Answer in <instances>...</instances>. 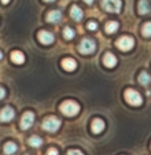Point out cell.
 I'll use <instances>...</instances> for the list:
<instances>
[{
	"label": "cell",
	"instance_id": "obj_1",
	"mask_svg": "<svg viewBox=\"0 0 151 155\" xmlns=\"http://www.w3.org/2000/svg\"><path fill=\"white\" fill-rule=\"evenodd\" d=\"M59 110L62 111V114H65L66 117H74L80 113V106L74 102V100H65L61 106Z\"/></svg>",
	"mask_w": 151,
	"mask_h": 155
},
{
	"label": "cell",
	"instance_id": "obj_2",
	"mask_svg": "<svg viewBox=\"0 0 151 155\" xmlns=\"http://www.w3.org/2000/svg\"><path fill=\"white\" fill-rule=\"evenodd\" d=\"M43 129L47 132H56L61 128V120L58 117H54V115H49V117L44 118L43 121Z\"/></svg>",
	"mask_w": 151,
	"mask_h": 155
},
{
	"label": "cell",
	"instance_id": "obj_3",
	"mask_svg": "<svg viewBox=\"0 0 151 155\" xmlns=\"http://www.w3.org/2000/svg\"><path fill=\"white\" fill-rule=\"evenodd\" d=\"M96 50V43L92 40V38H82L81 43L79 44V51L84 55H89V54H93Z\"/></svg>",
	"mask_w": 151,
	"mask_h": 155
},
{
	"label": "cell",
	"instance_id": "obj_4",
	"mask_svg": "<svg viewBox=\"0 0 151 155\" xmlns=\"http://www.w3.org/2000/svg\"><path fill=\"white\" fill-rule=\"evenodd\" d=\"M125 100L129 103L131 106H142L143 103V97L135 89H126L125 91Z\"/></svg>",
	"mask_w": 151,
	"mask_h": 155
},
{
	"label": "cell",
	"instance_id": "obj_5",
	"mask_svg": "<svg viewBox=\"0 0 151 155\" xmlns=\"http://www.w3.org/2000/svg\"><path fill=\"white\" fill-rule=\"evenodd\" d=\"M116 45L121 51H131L135 45V40L132 37H129V36H122V37H119L117 40Z\"/></svg>",
	"mask_w": 151,
	"mask_h": 155
},
{
	"label": "cell",
	"instance_id": "obj_6",
	"mask_svg": "<svg viewBox=\"0 0 151 155\" xmlns=\"http://www.w3.org/2000/svg\"><path fill=\"white\" fill-rule=\"evenodd\" d=\"M102 7L103 10H106L107 12H119L122 7L121 0H102Z\"/></svg>",
	"mask_w": 151,
	"mask_h": 155
},
{
	"label": "cell",
	"instance_id": "obj_7",
	"mask_svg": "<svg viewBox=\"0 0 151 155\" xmlns=\"http://www.w3.org/2000/svg\"><path fill=\"white\" fill-rule=\"evenodd\" d=\"M33 122H35V114L32 111H26V113H23L22 118H21L19 126H21V129L26 130V129H29L33 125Z\"/></svg>",
	"mask_w": 151,
	"mask_h": 155
},
{
	"label": "cell",
	"instance_id": "obj_8",
	"mask_svg": "<svg viewBox=\"0 0 151 155\" xmlns=\"http://www.w3.org/2000/svg\"><path fill=\"white\" fill-rule=\"evenodd\" d=\"M15 117V110L11 106H6L0 110V121L2 122H8Z\"/></svg>",
	"mask_w": 151,
	"mask_h": 155
},
{
	"label": "cell",
	"instance_id": "obj_9",
	"mask_svg": "<svg viewBox=\"0 0 151 155\" xmlns=\"http://www.w3.org/2000/svg\"><path fill=\"white\" fill-rule=\"evenodd\" d=\"M37 38L40 43L45 44V45H48V44H52L54 43V35L51 32H48V30H40V32L37 33Z\"/></svg>",
	"mask_w": 151,
	"mask_h": 155
},
{
	"label": "cell",
	"instance_id": "obj_10",
	"mask_svg": "<svg viewBox=\"0 0 151 155\" xmlns=\"http://www.w3.org/2000/svg\"><path fill=\"white\" fill-rule=\"evenodd\" d=\"M61 64L66 71H74L76 68H77V62L73 58H65L63 61L61 62Z\"/></svg>",
	"mask_w": 151,
	"mask_h": 155
},
{
	"label": "cell",
	"instance_id": "obj_11",
	"mask_svg": "<svg viewBox=\"0 0 151 155\" xmlns=\"http://www.w3.org/2000/svg\"><path fill=\"white\" fill-rule=\"evenodd\" d=\"M106 128L105 125V121L100 120V118H95V120L92 121V125H91V129H92L93 133H100V132H103Z\"/></svg>",
	"mask_w": 151,
	"mask_h": 155
},
{
	"label": "cell",
	"instance_id": "obj_12",
	"mask_svg": "<svg viewBox=\"0 0 151 155\" xmlns=\"http://www.w3.org/2000/svg\"><path fill=\"white\" fill-rule=\"evenodd\" d=\"M103 63H105V66H107V68H114L117 64L116 55L111 52H106L105 56H103Z\"/></svg>",
	"mask_w": 151,
	"mask_h": 155
},
{
	"label": "cell",
	"instance_id": "obj_13",
	"mask_svg": "<svg viewBox=\"0 0 151 155\" xmlns=\"http://www.w3.org/2000/svg\"><path fill=\"white\" fill-rule=\"evenodd\" d=\"M70 17L73 18L74 21H81L82 19V17H84V12H82V10L80 8L79 6H72V8H70Z\"/></svg>",
	"mask_w": 151,
	"mask_h": 155
},
{
	"label": "cell",
	"instance_id": "obj_14",
	"mask_svg": "<svg viewBox=\"0 0 151 155\" xmlns=\"http://www.w3.org/2000/svg\"><path fill=\"white\" fill-rule=\"evenodd\" d=\"M62 19V12L58 11V10H51V11L47 14V21L48 22H52V24H56Z\"/></svg>",
	"mask_w": 151,
	"mask_h": 155
},
{
	"label": "cell",
	"instance_id": "obj_15",
	"mask_svg": "<svg viewBox=\"0 0 151 155\" xmlns=\"http://www.w3.org/2000/svg\"><path fill=\"white\" fill-rule=\"evenodd\" d=\"M150 10H151V7H150V2H148V0H139V4H137V11H139V14L146 15L150 12Z\"/></svg>",
	"mask_w": 151,
	"mask_h": 155
},
{
	"label": "cell",
	"instance_id": "obj_16",
	"mask_svg": "<svg viewBox=\"0 0 151 155\" xmlns=\"http://www.w3.org/2000/svg\"><path fill=\"white\" fill-rule=\"evenodd\" d=\"M11 61L17 64H21L25 62V55L21 51H12L11 52Z\"/></svg>",
	"mask_w": 151,
	"mask_h": 155
},
{
	"label": "cell",
	"instance_id": "obj_17",
	"mask_svg": "<svg viewBox=\"0 0 151 155\" xmlns=\"http://www.w3.org/2000/svg\"><path fill=\"white\" fill-rule=\"evenodd\" d=\"M17 150H18V147H17V144H15L14 141H7V143L4 144V152H6L7 155L15 154Z\"/></svg>",
	"mask_w": 151,
	"mask_h": 155
},
{
	"label": "cell",
	"instance_id": "obj_18",
	"mask_svg": "<svg viewBox=\"0 0 151 155\" xmlns=\"http://www.w3.org/2000/svg\"><path fill=\"white\" fill-rule=\"evenodd\" d=\"M118 22L117 21H109L107 24H106V32L109 33V35H111V33H114V32H117L118 30Z\"/></svg>",
	"mask_w": 151,
	"mask_h": 155
},
{
	"label": "cell",
	"instance_id": "obj_19",
	"mask_svg": "<svg viewBox=\"0 0 151 155\" xmlns=\"http://www.w3.org/2000/svg\"><path fill=\"white\" fill-rule=\"evenodd\" d=\"M150 81H151V77H150V74H148L147 71H142V73L139 74V82L142 85H148L150 84Z\"/></svg>",
	"mask_w": 151,
	"mask_h": 155
},
{
	"label": "cell",
	"instance_id": "obj_20",
	"mask_svg": "<svg viewBox=\"0 0 151 155\" xmlns=\"http://www.w3.org/2000/svg\"><path fill=\"white\" fill-rule=\"evenodd\" d=\"M74 35H76V32H74V29H73V28L66 26L63 29V37L66 38V40H72V38L74 37Z\"/></svg>",
	"mask_w": 151,
	"mask_h": 155
},
{
	"label": "cell",
	"instance_id": "obj_21",
	"mask_svg": "<svg viewBox=\"0 0 151 155\" xmlns=\"http://www.w3.org/2000/svg\"><path fill=\"white\" fill-rule=\"evenodd\" d=\"M29 144L32 147H40L41 144H43V140H41V137H39V136H32V137L29 139Z\"/></svg>",
	"mask_w": 151,
	"mask_h": 155
},
{
	"label": "cell",
	"instance_id": "obj_22",
	"mask_svg": "<svg viewBox=\"0 0 151 155\" xmlns=\"http://www.w3.org/2000/svg\"><path fill=\"white\" fill-rule=\"evenodd\" d=\"M142 33L146 37H150L151 36V22H146L144 26L142 28Z\"/></svg>",
	"mask_w": 151,
	"mask_h": 155
},
{
	"label": "cell",
	"instance_id": "obj_23",
	"mask_svg": "<svg viewBox=\"0 0 151 155\" xmlns=\"http://www.w3.org/2000/svg\"><path fill=\"white\" fill-rule=\"evenodd\" d=\"M87 29L88 30H96V29H98V24H96L95 21H88Z\"/></svg>",
	"mask_w": 151,
	"mask_h": 155
},
{
	"label": "cell",
	"instance_id": "obj_24",
	"mask_svg": "<svg viewBox=\"0 0 151 155\" xmlns=\"http://www.w3.org/2000/svg\"><path fill=\"white\" fill-rule=\"evenodd\" d=\"M67 155H84L81 151H79V150H70L69 152H67Z\"/></svg>",
	"mask_w": 151,
	"mask_h": 155
},
{
	"label": "cell",
	"instance_id": "obj_25",
	"mask_svg": "<svg viewBox=\"0 0 151 155\" xmlns=\"http://www.w3.org/2000/svg\"><path fill=\"white\" fill-rule=\"evenodd\" d=\"M47 155H59V152L56 148H49L48 151H47Z\"/></svg>",
	"mask_w": 151,
	"mask_h": 155
},
{
	"label": "cell",
	"instance_id": "obj_26",
	"mask_svg": "<svg viewBox=\"0 0 151 155\" xmlns=\"http://www.w3.org/2000/svg\"><path fill=\"white\" fill-rule=\"evenodd\" d=\"M4 96H6V89H4L3 87H0V100L3 99Z\"/></svg>",
	"mask_w": 151,
	"mask_h": 155
},
{
	"label": "cell",
	"instance_id": "obj_27",
	"mask_svg": "<svg viewBox=\"0 0 151 155\" xmlns=\"http://www.w3.org/2000/svg\"><path fill=\"white\" fill-rule=\"evenodd\" d=\"M84 2H85V3H87V4H89V6L93 3V0H84Z\"/></svg>",
	"mask_w": 151,
	"mask_h": 155
},
{
	"label": "cell",
	"instance_id": "obj_28",
	"mask_svg": "<svg viewBox=\"0 0 151 155\" xmlns=\"http://www.w3.org/2000/svg\"><path fill=\"white\" fill-rule=\"evenodd\" d=\"M8 2H10V0H2V3H3V4H7Z\"/></svg>",
	"mask_w": 151,
	"mask_h": 155
},
{
	"label": "cell",
	"instance_id": "obj_29",
	"mask_svg": "<svg viewBox=\"0 0 151 155\" xmlns=\"http://www.w3.org/2000/svg\"><path fill=\"white\" fill-rule=\"evenodd\" d=\"M44 2H48V3H51V2H55V0H44Z\"/></svg>",
	"mask_w": 151,
	"mask_h": 155
},
{
	"label": "cell",
	"instance_id": "obj_30",
	"mask_svg": "<svg viewBox=\"0 0 151 155\" xmlns=\"http://www.w3.org/2000/svg\"><path fill=\"white\" fill-rule=\"evenodd\" d=\"M3 58V52H2V51H0V59Z\"/></svg>",
	"mask_w": 151,
	"mask_h": 155
}]
</instances>
